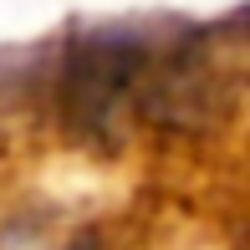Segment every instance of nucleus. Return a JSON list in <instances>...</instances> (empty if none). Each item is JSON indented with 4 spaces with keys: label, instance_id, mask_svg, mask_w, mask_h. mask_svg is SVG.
<instances>
[{
    "label": "nucleus",
    "instance_id": "obj_1",
    "mask_svg": "<svg viewBox=\"0 0 250 250\" xmlns=\"http://www.w3.org/2000/svg\"><path fill=\"white\" fill-rule=\"evenodd\" d=\"M158 62V46L138 26H97L66 46L56 72L62 123L82 143H112L128 133V118L143 107V87Z\"/></svg>",
    "mask_w": 250,
    "mask_h": 250
},
{
    "label": "nucleus",
    "instance_id": "obj_2",
    "mask_svg": "<svg viewBox=\"0 0 250 250\" xmlns=\"http://www.w3.org/2000/svg\"><path fill=\"white\" fill-rule=\"evenodd\" d=\"M0 250H97L92 235H72L51 220H16L0 230Z\"/></svg>",
    "mask_w": 250,
    "mask_h": 250
}]
</instances>
